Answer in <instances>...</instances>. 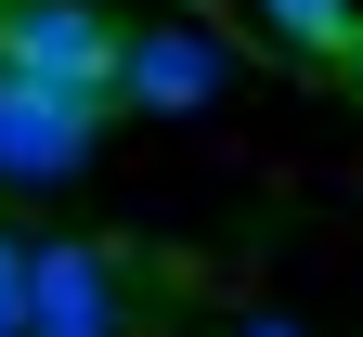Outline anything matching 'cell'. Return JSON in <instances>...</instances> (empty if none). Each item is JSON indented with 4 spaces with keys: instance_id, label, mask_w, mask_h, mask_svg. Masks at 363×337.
Here are the masks:
<instances>
[{
    "instance_id": "1",
    "label": "cell",
    "mask_w": 363,
    "mask_h": 337,
    "mask_svg": "<svg viewBox=\"0 0 363 337\" xmlns=\"http://www.w3.org/2000/svg\"><path fill=\"white\" fill-rule=\"evenodd\" d=\"M117 91H78V78H39V65H0V182H65L91 169Z\"/></svg>"
},
{
    "instance_id": "2",
    "label": "cell",
    "mask_w": 363,
    "mask_h": 337,
    "mask_svg": "<svg viewBox=\"0 0 363 337\" xmlns=\"http://www.w3.org/2000/svg\"><path fill=\"white\" fill-rule=\"evenodd\" d=\"M130 26L104 0H0V65H39V78H78V91H117Z\"/></svg>"
},
{
    "instance_id": "3",
    "label": "cell",
    "mask_w": 363,
    "mask_h": 337,
    "mask_svg": "<svg viewBox=\"0 0 363 337\" xmlns=\"http://www.w3.org/2000/svg\"><path fill=\"white\" fill-rule=\"evenodd\" d=\"M26 324L39 337H117L130 324V285L104 247H65V233H26Z\"/></svg>"
},
{
    "instance_id": "4",
    "label": "cell",
    "mask_w": 363,
    "mask_h": 337,
    "mask_svg": "<svg viewBox=\"0 0 363 337\" xmlns=\"http://www.w3.org/2000/svg\"><path fill=\"white\" fill-rule=\"evenodd\" d=\"M220 65L208 53V26H130V53H117V104H143V117H195V104H220Z\"/></svg>"
},
{
    "instance_id": "5",
    "label": "cell",
    "mask_w": 363,
    "mask_h": 337,
    "mask_svg": "<svg viewBox=\"0 0 363 337\" xmlns=\"http://www.w3.org/2000/svg\"><path fill=\"white\" fill-rule=\"evenodd\" d=\"M259 26L272 39H286V53H311V65H350V0H259Z\"/></svg>"
},
{
    "instance_id": "6",
    "label": "cell",
    "mask_w": 363,
    "mask_h": 337,
    "mask_svg": "<svg viewBox=\"0 0 363 337\" xmlns=\"http://www.w3.org/2000/svg\"><path fill=\"white\" fill-rule=\"evenodd\" d=\"M0 337H39L26 324V233H0Z\"/></svg>"
},
{
    "instance_id": "7",
    "label": "cell",
    "mask_w": 363,
    "mask_h": 337,
    "mask_svg": "<svg viewBox=\"0 0 363 337\" xmlns=\"http://www.w3.org/2000/svg\"><path fill=\"white\" fill-rule=\"evenodd\" d=\"M234 337H298V324H234Z\"/></svg>"
},
{
    "instance_id": "8",
    "label": "cell",
    "mask_w": 363,
    "mask_h": 337,
    "mask_svg": "<svg viewBox=\"0 0 363 337\" xmlns=\"http://www.w3.org/2000/svg\"><path fill=\"white\" fill-rule=\"evenodd\" d=\"M350 65H363V26H350Z\"/></svg>"
}]
</instances>
